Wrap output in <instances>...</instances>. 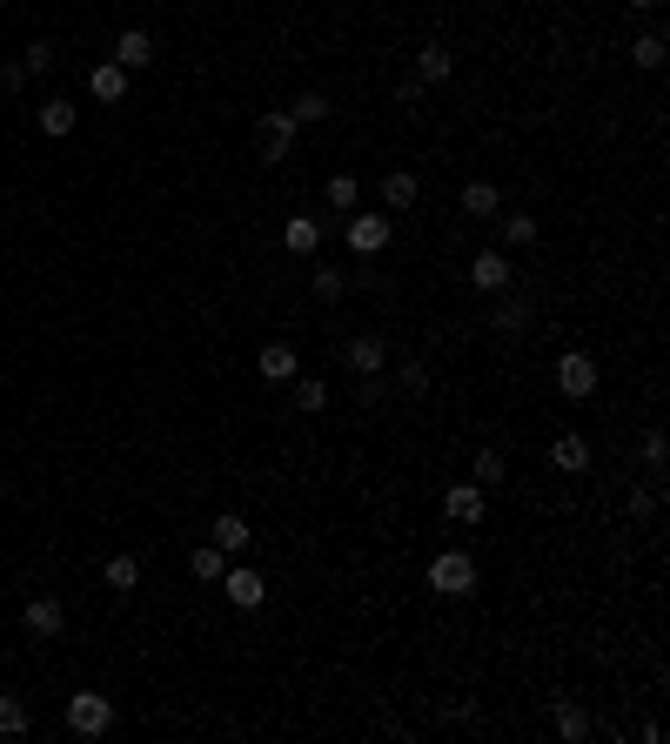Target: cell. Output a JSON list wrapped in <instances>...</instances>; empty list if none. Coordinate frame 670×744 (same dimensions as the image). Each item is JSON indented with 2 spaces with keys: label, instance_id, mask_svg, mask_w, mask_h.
<instances>
[{
  "label": "cell",
  "instance_id": "obj_1",
  "mask_svg": "<svg viewBox=\"0 0 670 744\" xmlns=\"http://www.w3.org/2000/svg\"><path fill=\"white\" fill-rule=\"evenodd\" d=\"M423 584L436 590V597H469V590H476V564H469V550H436Z\"/></svg>",
  "mask_w": 670,
  "mask_h": 744
},
{
  "label": "cell",
  "instance_id": "obj_2",
  "mask_svg": "<svg viewBox=\"0 0 670 744\" xmlns=\"http://www.w3.org/2000/svg\"><path fill=\"white\" fill-rule=\"evenodd\" d=\"M67 731H74V738H108L114 704L101 698V691H74V698H67Z\"/></svg>",
  "mask_w": 670,
  "mask_h": 744
},
{
  "label": "cell",
  "instance_id": "obj_3",
  "mask_svg": "<svg viewBox=\"0 0 670 744\" xmlns=\"http://www.w3.org/2000/svg\"><path fill=\"white\" fill-rule=\"evenodd\" d=\"M255 148H262V161H289V148H295V114H289V108L255 114Z\"/></svg>",
  "mask_w": 670,
  "mask_h": 744
},
{
  "label": "cell",
  "instance_id": "obj_4",
  "mask_svg": "<svg viewBox=\"0 0 670 744\" xmlns=\"http://www.w3.org/2000/svg\"><path fill=\"white\" fill-rule=\"evenodd\" d=\"M443 517L463 523V530H476V523L490 517V490H483V483H449V490H443Z\"/></svg>",
  "mask_w": 670,
  "mask_h": 744
},
{
  "label": "cell",
  "instance_id": "obj_5",
  "mask_svg": "<svg viewBox=\"0 0 670 744\" xmlns=\"http://www.w3.org/2000/svg\"><path fill=\"white\" fill-rule=\"evenodd\" d=\"M255 376H262L268 389H289L295 376H302V356H295L289 342H262V349H255Z\"/></svg>",
  "mask_w": 670,
  "mask_h": 744
},
{
  "label": "cell",
  "instance_id": "obj_6",
  "mask_svg": "<svg viewBox=\"0 0 670 744\" xmlns=\"http://www.w3.org/2000/svg\"><path fill=\"white\" fill-rule=\"evenodd\" d=\"M557 389L570 396V403L597 396V362L583 356V349H563V356H557Z\"/></svg>",
  "mask_w": 670,
  "mask_h": 744
},
{
  "label": "cell",
  "instance_id": "obj_7",
  "mask_svg": "<svg viewBox=\"0 0 670 744\" xmlns=\"http://www.w3.org/2000/svg\"><path fill=\"white\" fill-rule=\"evenodd\" d=\"M389 235H396V222H389V215H349V222H342V242L356 248V255H382V248H389Z\"/></svg>",
  "mask_w": 670,
  "mask_h": 744
},
{
  "label": "cell",
  "instance_id": "obj_8",
  "mask_svg": "<svg viewBox=\"0 0 670 744\" xmlns=\"http://www.w3.org/2000/svg\"><path fill=\"white\" fill-rule=\"evenodd\" d=\"M208 543H215L222 557H242L248 543H255V523H248L242 510H222V517H215V530H208Z\"/></svg>",
  "mask_w": 670,
  "mask_h": 744
},
{
  "label": "cell",
  "instance_id": "obj_9",
  "mask_svg": "<svg viewBox=\"0 0 670 744\" xmlns=\"http://www.w3.org/2000/svg\"><path fill=\"white\" fill-rule=\"evenodd\" d=\"M510 255H503V248H483V255H469V282H476V289H510Z\"/></svg>",
  "mask_w": 670,
  "mask_h": 744
},
{
  "label": "cell",
  "instance_id": "obj_10",
  "mask_svg": "<svg viewBox=\"0 0 670 744\" xmlns=\"http://www.w3.org/2000/svg\"><path fill=\"white\" fill-rule=\"evenodd\" d=\"M21 624H27L34 637H61V631H67V610H61V597H27Z\"/></svg>",
  "mask_w": 670,
  "mask_h": 744
},
{
  "label": "cell",
  "instance_id": "obj_11",
  "mask_svg": "<svg viewBox=\"0 0 670 744\" xmlns=\"http://www.w3.org/2000/svg\"><path fill=\"white\" fill-rule=\"evenodd\" d=\"M222 590H228V604H235V610H262V597H268L262 570H222Z\"/></svg>",
  "mask_w": 670,
  "mask_h": 744
},
{
  "label": "cell",
  "instance_id": "obj_12",
  "mask_svg": "<svg viewBox=\"0 0 670 744\" xmlns=\"http://www.w3.org/2000/svg\"><path fill=\"white\" fill-rule=\"evenodd\" d=\"M416 195H423V181L409 175V168H389V175H382V208L409 215V208H416Z\"/></svg>",
  "mask_w": 670,
  "mask_h": 744
},
{
  "label": "cell",
  "instance_id": "obj_13",
  "mask_svg": "<svg viewBox=\"0 0 670 744\" xmlns=\"http://www.w3.org/2000/svg\"><path fill=\"white\" fill-rule=\"evenodd\" d=\"M449 74H456V61H449V47H443V41L416 47V88H436V81H449Z\"/></svg>",
  "mask_w": 670,
  "mask_h": 744
},
{
  "label": "cell",
  "instance_id": "obj_14",
  "mask_svg": "<svg viewBox=\"0 0 670 744\" xmlns=\"http://www.w3.org/2000/svg\"><path fill=\"white\" fill-rule=\"evenodd\" d=\"M550 724H557L563 744H583V738H590V711H583V704H570V698L550 704Z\"/></svg>",
  "mask_w": 670,
  "mask_h": 744
},
{
  "label": "cell",
  "instance_id": "obj_15",
  "mask_svg": "<svg viewBox=\"0 0 670 744\" xmlns=\"http://www.w3.org/2000/svg\"><path fill=\"white\" fill-rule=\"evenodd\" d=\"M550 463H557L563 476H583L590 470V436H557V443H550Z\"/></svg>",
  "mask_w": 670,
  "mask_h": 744
},
{
  "label": "cell",
  "instance_id": "obj_16",
  "mask_svg": "<svg viewBox=\"0 0 670 744\" xmlns=\"http://www.w3.org/2000/svg\"><path fill=\"white\" fill-rule=\"evenodd\" d=\"M282 248H289V255H315V248H322V222H315V215H289Z\"/></svg>",
  "mask_w": 670,
  "mask_h": 744
},
{
  "label": "cell",
  "instance_id": "obj_17",
  "mask_svg": "<svg viewBox=\"0 0 670 744\" xmlns=\"http://www.w3.org/2000/svg\"><path fill=\"white\" fill-rule=\"evenodd\" d=\"M88 88H94V101H121V94H128V68H121V61H101V68H88Z\"/></svg>",
  "mask_w": 670,
  "mask_h": 744
},
{
  "label": "cell",
  "instance_id": "obj_18",
  "mask_svg": "<svg viewBox=\"0 0 670 744\" xmlns=\"http://www.w3.org/2000/svg\"><path fill=\"white\" fill-rule=\"evenodd\" d=\"M114 61H121V68H148V61H155V41H148V34H141V27H128V34H121V41H114Z\"/></svg>",
  "mask_w": 670,
  "mask_h": 744
},
{
  "label": "cell",
  "instance_id": "obj_19",
  "mask_svg": "<svg viewBox=\"0 0 670 744\" xmlns=\"http://www.w3.org/2000/svg\"><path fill=\"white\" fill-rule=\"evenodd\" d=\"M222 570H228V557L215 543H195V550H188V577H195V584H222Z\"/></svg>",
  "mask_w": 670,
  "mask_h": 744
},
{
  "label": "cell",
  "instance_id": "obj_20",
  "mask_svg": "<svg viewBox=\"0 0 670 744\" xmlns=\"http://www.w3.org/2000/svg\"><path fill=\"white\" fill-rule=\"evenodd\" d=\"M382 362H389L382 336H356V342H349V369H356V376H376Z\"/></svg>",
  "mask_w": 670,
  "mask_h": 744
},
{
  "label": "cell",
  "instance_id": "obj_21",
  "mask_svg": "<svg viewBox=\"0 0 670 744\" xmlns=\"http://www.w3.org/2000/svg\"><path fill=\"white\" fill-rule=\"evenodd\" d=\"M496 202H503V195H496V181H463V215H469V222L496 215Z\"/></svg>",
  "mask_w": 670,
  "mask_h": 744
},
{
  "label": "cell",
  "instance_id": "obj_22",
  "mask_svg": "<svg viewBox=\"0 0 670 744\" xmlns=\"http://www.w3.org/2000/svg\"><path fill=\"white\" fill-rule=\"evenodd\" d=\"M74 121H81V114H74V101H41V135L67 141V135H74Z\"/></svg>",
  "mask_w": 670,
  "mask_h": 744
},
{
  "label": "cell",
  "instance_id": "obj_23",
  "mask_svg": "<svg viewBox=\"0 0 670 744\" xmlns=\"http://www.w3.org/2000/svg\"><path fill=\"white\" fill-rule=\"evenodd\" d=\"M101 584H108L114 597H128V590L141 584V557H108V570H101Z\"/></svg>",
  "mask_w": 670,
  "mask_h": 744
},
{
  "label": "cell",
  "instance_id": "obj_24",
  "mask_svg": "<svg viewBox=\"0 0 670 744\" xmlns=\"http://www.w3.org/2000/svg\"><path fill=\"white\" fill-rule=\"evenodd\" d=\"M496 295H503V289H496ZM490 322L503 329V336H516V329H530V302H516V295H503V302L490 309Z\"/></svg>",
  "mask_w": 670,
  "mask_h": 744
},
{
  "label": "cell",
  "instance_id": "obj_25",
  "mask_svg": "<svg viewBox=\"0 0 670 744\" xmlns=\"http://www.w3.org/2000/svg\"><path fill=\"white\" fill-rule=\"evenodd\" d=\"M503 476H510V456H503V450H476L469 483H483V490H490V483H503Z\"/></svg>",
  "mask_w": 670,
  "mask_h": 744
},
{
  "label": "cell",
  "instance_id": "obj_26",
  "mask_svg": "<svg viewBox=\"0 0 670 744\" xmlns=\"http://www.w3.org/2000/svg\"><path fill=\"white\" fill-rule=\"evenodd\" d=\"M295 409H302V416H322V409H329V383H322V376H295Z\"/></svg>",
  "mask_w": 670,
  "mask_h": 744
},
{
  "label": "cell",
  "instance_id": "obj_27",
  "mask_svg": "<svg viewBox=\"0 0 670 744\" xmlns=\"http://www.w3.org/2000/svg\"><path fill=\"white\" fill-rule=\"evenodd\" d=\"M322 195H329V208L356 215V208H362V181H356V175H329V188H322Z\"/></svg>",
  "mask_w": 670,
  "mask_h": 744
},
{
  "label": "cell",
  "instance_id": "obj_28",
  "mask_svg": "<svg viewBox=\"0 0 670 744\" xmlns=\"http://www.w3.org/2000/svg\"><path fill=\"white\" fill-rule=\"evenodd\" d=\"M0 738H27V704L14 691H0Z\"/></svg>",
  "mask_w": 670,
  "mask_h": 744
},
{
  "label": "cell",
  "instance_id": "obj_29",
  "mask_svg": "<svg viewBox=\"0 0 670 744\" xmlns=\"http://www.w3.org/2000/svg\"><path fill=\"white\" fill-rule=\"evenodd\" d=\"M630 61H637V68H664V34H637V41H630Z\"/></svg>",
  "mask_w": 670,
  "mask_h": 744
},
{
  "label": "cell",
  "instance_id": "obj_30",
  "mask_svg": "<svg viewBox=\"0 0 670 744\" xmlns=\"http://www.w3.org/2000/svg\"><path fill=\"white\" fill-rule=\"evenodd\" d=\"M536 242V215H503V248H530Z\"/></svg>",
  "mask_w": 670,
  "mask_h": 744
},
{
  "label": "cell",
  "instance_id": "obj_31",
  "mask_svg": "<svg viewBox=\"0 0 670 744\" xmlns=\"http://www.w3.org/2000/svg\"><path fill=\"white\" fill-rule=\"evenodd\" d=\"M309 289H315V302H335L349 282H342V269H309Z\"/></svg>",
  "mask_w": 670,
  "mask_h": 744
},
{
  "label": "cell",
  "instance_id": "obj_32",
  "mask_svg": "<svg viewBox=\"0 0 670 744\" xmlns=\"http://www.w3.org/2000/svg\"><path fill=\"white\" fill-rule=\"evenodd\" d=\"M54 61H61V54H54V41H34V47L21 54V68H27V74H47Z\"/></svg>",
  "mask_w": 670,
  "mask_h": 744
},
{
  "label": "cell",
  "instance_id": "obj_33",
  "mask_svg": "<svg viewBox=\"0 0 670 744\" xmlns=\"http://www.w3.org/2000/svg\"><path fill=\"white\" fill-rule=\"evenodd\" d=\"M289 114H295V128H309V121H322V114H329V101H322V94H302Z\"/></svg>",
  "mask_w": 670,
  "mask_h": 744
},
{
  "label": "cell",
  "instance_id": "obj_34",
  "mask_svg": "<svg viewBox=\"0 0 670 744\" xmlns=\"http://www.w3.org/2000/svg\"><path fill=\"white\" fill-rule=\"evenodd\" d=\"M664 456H670L664 429H650V436H644V463H650V476H664Z\"/></svg>",
  "mask_w": 670,
  "mask_h": 744
},
{
  "label": "cell",
  "instance_id": "obj_35",
  "mask_svg": "<svg viewBox=\"0 0 670 744\" xmlns=\"http://www.w3.org/2000/svg\"><path fill=\"white\" fill-rule=\"evenodd\" d=\"M396 389H409V396H423V389H429V369H423V362H402Z\"/></svg>",
  "mask_w": 670,
  "mask_h": 744
},
{
  "label": "cell",
  "instance_id": "obj_36",
  "mask_svg": "<svg viewBox=\"0 0 670 744\" xmlns=\"http://www.w3.org/2000/svg\"><path fill=\"white\" fill-rule=\"evenodd\" d=\"M21 81H27L21 61H7V68H0V88H7V94H21Z\"/></svg>",
  "mask_w": 670,
  "mask_h": 744
},
{
  "label": "cell",
  "instance_id": "obj_37",
  "mask_svg": "<svg viewBox=\"0 0 670 744\" xmlns=\"http://www.w3.org/2000/svg\"><path fill=\"white\" fill-rule=\"evenodd\" d=\"M657 510V490H630V517H650Z\"/></svg>",
  "mask_w": 670,
  "mask_h": 744
},
{
  "label": "cell",
  "instance_id": "obj_38",
  "mask_svg": "<svg viewBox=\"0 0 670 744\" xmlns=\"http://www.w3.org/2000/svg\"><path fill=\"white\" fill-rule=\"evenodd\" d=\"M630 7H657V0H630Z\"/></svg>",
  "mask_w": 670,
  "mask_h": 744
}]
</instances>
